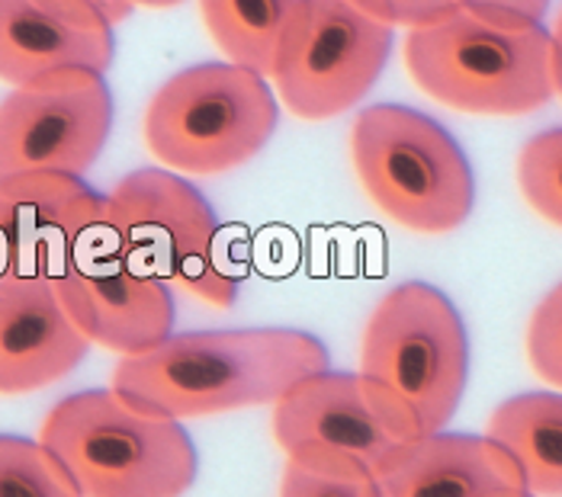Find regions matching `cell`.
Instances as JSON below:
<instances>
[{
  "instance_id": "23",
  "label": "cell",
  "mask_w": 562,
  "mask_h": 497,
  "mask_svg": "<svg viewBox=\"0 0 562 497\" xmlns=\"http://www.w3.org/2000/svg\"><path fill=\"white\" fill-rule=\"evenodd\" d=\"M457 7L502 26H530L547 16L550 0H457Z\"/></svg>"
},
{
  "instance_id": "13",
  "label": "cell",
  "mask_w": 562,
  "mask_h": 497,
  "mask_svg": "<svg viewBox=\"0 0 562 497\" xmlns=\"http://www.w3.org/2000/svg\"><path fill=\"white\" fill-rule=\"evenodd\" d=\"M113 26L81 0H0V81H43L58 71L106 75Z\"/></svg>"
},
{
  "instance_id": "1",
  "label": "cell",
  "mask_w": 562,
  "mask_h": 497,
  "mask_svg": "<svg viewBox=\"0 0 562 497\" xmlns=\"http://www.w3.org/2000/svg\"><path fill=\"white\" fill-rule=\"evenodd\" d=\"M318 370L328 347L300 328L190 331L123 357L110 388L145 415L190 420L273 405Z\"/></svg>"
},
{
  "instance_id": "24",
  "label": "cell",
  "mask_w": 562,
  "mask_h": 497,
  "mask_svg": "<svg viewBox=\"0 0 562 497\" xmlns=\"http://www.w3.org/2000/svg\"><path fill=\"white\" fill-rule=\"evenodd\" d=\"M87 7H93L110 26H116V23H123V20H130L132 10H135V3L132 0H81Z\"/></svg>"
},
{
  "instance_id": "11",
  "label": "cell",
  "mask_w": 562,
  "mask_h": 497,
  "mask_svg": "<svg viewBox=\"0 0 562 497\" xmlns=\"http://www.w3.org/2000/svg\"><path fill=\"white\" fill-rule=\"evenodd\" d=\"M52 283L78 331L103 350L132 357L173 334L177 308L171 286L126 257L106 231L55 273Z\"/></svg>"
},
{
  "instance_id": "15",
  "label": "cell",
  "mask_w": 562,
  "mask_h": 497,
  "mask_svg": "<svg viewBox=\"0 0 562 497\" xmlns=\"http://www.w3.org/2000/svg\"><path fill=\"white\" fill-rule=\"evenodd\" d=\"M380 497H515L527 492L518 462L476 433L405 440L373 472Z\"/></svg>"
},
{
  "instance_id": "20",
  "label": "cell",
  "mask_w": 562,
  "mask_h": 497,
  "mask_svg": "<svg viewBox=\"0 0 562 497\" xmlns=\"http://www.w3.org/2000/svg\"><path fill=\"white\" fill-rule=\"evenodd\" d=\"M527 360L543 382L562 388V283L547 292L530 315Z\"/></svg>"
},
{
  "instance_id": "4",
  "label": "cell",
  "mask_w": 562,
  "mask_h": 497,
  "mask_svg": "<svg viewBox=\"0 0 562 497\" xmlns=\"http://www.w3.org/2000/svg\"><path fill=\"white\" fill-rule=\"evenodd\" d=\"M405 68L431 100L473 116H527L557 97L543 23L502 26L463 7L408 30Z\"/></svg>"
},
{
  "instance_id": "5",
  "label": "cell",
  "mask_w": 562,
  "mask_h": 497,
  "mask_svg": "<svg viewBox=\"0 0 562 497\" xmlns=\"http://www.w3.org/2000/svg\"><path fill=\"white\" fill-rule=\"evenodd\" d=\"M350 161L370 203L408 231L447 235L476 206L460 142L412 106H367L350 125Z\"/></svg>"
},
{
  "instance_id": "19",
  "label": "cell",
  "mask_w": 562,
  "mask_h": 497,
  "mask_svg": "<svg viewBox=\"0 0 562 497\" xmlns=\"http://www.w3.org/2000/svg\"><path fill=\"white\" fill-rule=\"evenodd\" d=\"M518 187L527 206L562 228V125L533 135L520 148Z\"/></svg>"
},
{
  "instance_id": "22",
  "label": "cell",
  "mask_w": 562,
  "mask_h": 497,
  "mask_svg": "<svg viewBox=\"0 0 562 497\" xmlns=\"http://www.w3.org/2000/svg\"><path fill=\"white\" fill-rule=\"evenodd\" d=\"M350 3H357L363 13H370L373 20L386 23L392 30L395 26L418 30L457 10V0H350Z\"/></svg>"
},
{
  "instance_id": "16",
  "label": "cell",
  "mask_w": 562,
  "mask_h": 497,
  "mask_svg": "<svg viewBox=\"0 0 562 497\" xmlns=\"http://www.w3.org/2000/svg\"><path fill=\"white\" fill-rule=\"evenodd\" d=\"M485 437L518 462L530 495L562 497L560 392H524L502 402L488 417Z\"/></svg>"
},
{
  "instance_id": "21",
  "label": "cell",
  "mask_w": 562,
  "mask_h": 497,
  "mask_svg": "<svg viewBox=\"0 0 562 497\" xmlns=\"http://www.w3.org/2000/svg\"><path fill=\"white\" fill-rule=\"evenodd\" d=\"M280 497H380V492L367 472H315L286 462Z\"/></svg>"
},
{
  "instance_id": "7",
  "label": "cell",
  "mask_w": 562,
  "mask_h": 497,
  "mask_svg": "<svg viewBox=\"0 0 562 497\" xmlns=\"http://www.w3.org/2000/svg\"><path fill=\"white\" fill-rule=\"evenodd\" d=\"M103 231L148 273L187 295L232 308L241 276L222 250V225L206 196L168 167L126 173L103 196Z\"/></svg>"
},
{
  "instance_id": "9",
  "label": "cell",
  "mask_w": 562,
  "mask_h": 497,
  "mask_svg": "<svg viewBox=\"0 0 562 497\" xmlns=\"http://www.w3.org/2000/svg\"><path fill=\"white\" fill-rule=\"evenodd\" d=\"M113 128V93L103 75L58 71L13 87L0 100V180L16 173L85 177Z\"/></svg>"
},
{
  "instance_id": "2",
  "label": "cell",
  "mask_w": 562,
  "mask_h": 497,
  "mask_svg": "<svg viewBox=\"0 0 562 497\" xmlns=\"http://www.w3.org/2000/svg\"><path fill=\"white\" fill-rule=\"evenodd\" d=\"M357 375L402 440L447 430L470 379V337L457 305L422 280L386 292L363 328Z\"/></svg>"
},
{
  "instance_id": "18",
  "label": "cell",
  "mask_w": 562,
  "mask_h": 497,
  "mask_svg": "<svg viewBox=\"0 0 562 497\" xmlns=\"http://www.w3.org/2000/svg\"><path fill=\"white\" fill-rule=\"evenodd\" d=\"M0 497H81V492L40 440L0 433Z\"/></svg>"
},
{
  "instance_id": "6",
  "label": "cell",
  "mask_w": 562,
  "mask_h": 497,
  "mask_svg": "<svg viewBox=\"0 0 562 497\" xmlns=\"http://www.w3.org/2000/svg\"><path fill=\"white\" fill-rule=\"evenodd\" d=\"M267 78L232 61H206L161 83L145 110V145L173 170L218 177L255 161L277 132Z\"/></svg>"
},
{
  "instance_id": "3",
  "label": "cell",
  "mask_w": 562,
  "mask_h": 497,
  "mask_svg": "<svg viewBox=\"0 0 562 497\" xmlns=\"http://www.w3.org/2000/svg\"><path fill=\"white\" fill-rule=\"evenodd\" d=\"M81 497H183L200 472L180 420L132 408L113 388L61 398L40 427Z\"/></svg>"
},
{
  "instance_id": "25",
  "label": "cell",
  "mask_w": 562,
  "mask_h": 497,
  "mask_svg": "<svg viewBox=\"0 0 562 497\" xmlns=\"http://www.w3.org/2000/svg\"><path fill=\"white\" fill-rule=\"evenodd\" d=\"M550 55H553V90L562 97V10L557 30L550 33Z\"/></svg>"
},
{
  "instance_id": "26",
  "label": "cell",
  "mask_w": 562,
  "mask_h": 497,
  "mask_svg": "<svg viewBox=\"0 0 562 497\" xmlns=\"http://www.w3.org/2000/svg\"><path fill=\"white\" fill-rule=\"evenodd\" d=\"M135 7H155V10H165V7H177L183 0H132Z\"/></svg>"
},
{
  "instance_id": "8",
  "label": "cell",
  "mask_w": 562,
  "mask_h": 497,
  "mask_svg": "<svg viewBox=\"0 0 562 497\" xmlns=\"http://www.w3.org/2000/svg\"><path fill=\"white\" fill-rule=\"evenodd\" d=\"M395 30L350 0H305L280 42L273 90L303 123H325L357 106L390 61Z\"/></svg>"
},
{
  "instance_id": "27",
  "label": "cell",
  "mask_w": 562,
  "mask_h": 497,
  "mask_svg": "<svg viewBox=\"0 0 562 497\" xmlns=\"http://www.w3.org/2000/svg\"><path fill=\"white\" fill-rule=\"evenodd\" d=\"M515 497H537V495H530V492H524V495H515Z\"/></svg>"
},
{
  "instance_id": "14",
  "label": "cell",
  "mask_w": 562,
  "mask_h": 497,
  "mask_svg": "<svg viewBox=\"0 0 562 497\" xmlns=\"http://www.w3.org/2000/svg\"><path fill=\"white\" fill-rule=\"evenodd\" d=\"M90 340L65 312L52 276H0V395H23L75 373Z\"/></svg>"
},
{
  "instance_id": "10",
  "label": "cell",
  "mask_w": 562,
  "mask_h": 497,
  "mask_svg": "<svg viewBox=\"0 0 562 497\" xmlns=\"http://www.w3.org/2000/svg\"><path fill=\"white\" fill-rule=\"evenodd\" d=\"M273 440L286 462L315 472H367L405 443L370 402L357 373L318 370L273 402Z\"/></svg>"
},
{
  "instance_id": "17",
  "label": "cell",
  "mask_w": 562,
  "mask_h": 497,
  "mask_svg": "<svg viewBox=\"0 0 562 497\" xmlns=\"http://www.w3.org/2000/svg\"><path fill=\"white\" fill-rule=\"evenodd\" d=\"M303 3L305 0H200V13L218 52L232 65L270 78L280 42Z\"/></svg>"
},
{
  "instance_id": "12",
  "label": "cell",
  "mask_w": 562,
  "mask_h": 497,
  "mask_svg": "<svg viewBox=\"0 0 562 497\" xmlns=\"http://www.w3.org/2000/svg\"><path fill=\"white\" fill-rule=\"evenodd\" d=\"M103 235V196L71 173L0 180V276H55Z\"/></svg>"
}]
</instances>
